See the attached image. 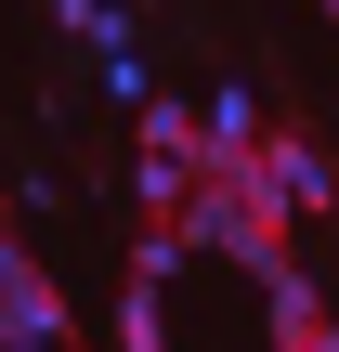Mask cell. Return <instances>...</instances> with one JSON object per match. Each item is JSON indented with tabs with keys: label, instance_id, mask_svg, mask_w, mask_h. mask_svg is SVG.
Returning <instances> with one entry per match:
<instances>
[{
	"label": "cell",
	"instance_id": "obj_1",
	"mask_svg": "<svg viewBox=\"0 0 339 352\" xmlns=\"http://www.w3.org/2000/svg\"><path fill=\"white\" fill-rule=\"evenodd\" d=\"M261 183H274L287 222H300V209H339V157H327V144H300V131H261Z\"/></svg>",
	"mask_w": 339,
	"mask_h": 352
},
{
	"label": "cell",
	"instance_id": "obj_2",
	"mask_svg": "<svg viewBox=\"0 0 339 352\" xmlns=\"http://www.w3.org/2000/svg\"><path fill=\"white\" fill-rule=\"evenodd\" d=\"M0 327H78V314H65V287H52L13 235H0Z\"/></svg>",
	"mask_w": 339,
	"mask_h": 352
},
{
	"label": "cell",
	"instance_id": "obj_3",
	"mask_svg": "<svg viewBox=\"0 0 339 352\" xmlns=\"http://www.w3.org/2000/svg\"><path fill=\"white\" fill-rule=\"evenodd\" d=\"M248 144H261L248 91H209V104H196V170H209V157H248Z\"/></svg>",
	"mask_w": 339,
	"mask_h": 352
},
{
	"label": "cell",
	"instance_id": "obj_4",
	"mask_svg": "<svg viewBox=\"0 0 339 352\" xmlns=\"http://www.w3.org/2000/svg\"><path fill=\"white\" fill-rule=\"evenodd\" d=\"M183 196H196V157H144V222H170Z\"/></svg>",
	"mask_w": 339,
	"mask_h": 352
},
{
	"label": "cell",
	"instance_id": "obj_5",
	"mask_svg": "<svg viewBox=\"0 0 339 352\" xmlns=\"http://www.w3.org/2000/svg\"><path fill=\"white\" fill-rule=\"evenodd\" d=\"M118 352H170V314H157V287H131V300H118Z\"/></svg>",
	"mask_w": 339,
	"mask_h": 352
},
{
	"label": "cell",
	"instance_id": "obj_6",
	"mask_svg": "<svg viewBox=\"0 0 339 352\" xmlns=\"http://www.w3.org/2000/svg\"><path fill=\"white\" fill-rule=\"evenodd\" d=\"M0 352H78V327H0Z\"/></svg>",
	"mask_w": 339,
	"mask_h": 352
},
{
	"label": "cell",
	"instance_id": "obj_7",
	"mask_svg": "<svg viewBox=\"0 0 339 352\" xmlns=\"http://www.w3.org/2000/svg\"><path fill=\"white\" fill-rule=\"evenodd\" d=\"M274 352H339V314H314V327H274Z\"/></svg>",
	"mask_w": 339,
	"mask_h": 352
},
{
	"label": "cell",
	"instance_id": "obj_8",
	"mask_svg": "<svg viewBox=\"0 0 339 352\" xmlns=\"http://www.w3.org/2000/svg\"><path fill=\"white\" fill-rule=\"evenodd\" d=\"M0 209H13V196H0Z\"/></svg>",
	"mask_w": 339,
	"mask_h": 352
},
{
	"label": "cell",
	"instance_id": "obj_9",
	"mask_svg": "<svg viewBox=\"0 0 339 352\" xmlns=\"http://www.w3.org/2000/svg\"><path fill=\"white\" fill-rule=\"evenodd\" d=\"M327 13H339V0H327Z\"/></svg>",
	"mask_w": 339,
	"mask_h": 352
}]
</instances>
